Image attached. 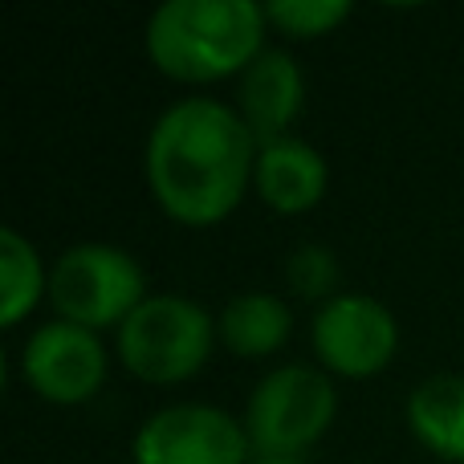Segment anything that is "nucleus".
Masks as SVG:
<instances>
[{
	"mask_svg": "<svg viewBox=\"0 0 464 464\" xmlns=\"http://www.w3.org/2000/svg\"><path fill=\"white\" fill-rule=\"evenodd\" d=\"M256 139L240 111L217 98H184L160 114L147 139V184L179 225H217L256 176Z\"/></svg>",
	"mask_w": 464,
	"mask_h": 464,
	"instance_id": "obj_1",
	"label": "nucleus"
},
{
	"mask_svg": "<svg viewBox=\"0 0 464 464\" xmlns=\"http://www.w3.org/2000/svg\"><path fill=\"white\" fill-rule=\"evenodd\" d=\"M261 37L265 8L253 0H168L147 24V53L176 82H217L248 70Z\"/></svg>",
	"mask_w": 464,
	"mask_h": 464,
	"instance_id": "obj_2",
	"label": "nucleus"
},
{
	"mask_svg": "<svg viewBox=\"0 0 464 464\" xmlns=\"http://www.w3.org/2000/svg\"><path fill=\"white\" fill-rule=\"evenodd\" d=\"M217 322L179 294L147 297L119 326V359L143 383H184L208 362Z\"/></svg>",
	"mask_w": 464,
	"mask_h": 464,
	"instance_id": "obj_3",
	"label": "nucleus"
},
{
	"mask_svg": "<svg viewBox=\"0 0 464 464\" xmlns=\"http://www.w3.org/2000/svg\"><path fill=\"white\" fill-rule=\"evenodd\" d=\"M49 302L62 322L86 330H119L147 302L143 269L130 253L114 245H78L57 256L49 273Z\"/></svg>",
	"mask_w": 464,
	"mask_h": 464,
	"instance_id": "obj_4",
	"label": "nucleus"
},
{
	"mask_svg": "<svg viewBox=\"0 0 464 464\" xmlns=\"http://www.w3.org/2000/svg\"><path fill=\"white\" fill-rule=\"evenodd\" d=\"M334 420V387L314 367H277L256 383L245 432L256 457H302Z\"/></svg>",
	"mask_w": 464,
	"mask_h": 464,
	"instance_id": "obj_5",
	"label": "nucleus"
},
{
	"mask_svg": "<svg viewBox=\"0 0 464 464\" xmlns=\"http://www.w3.org/2000/svg\"><path fill=\"white\" fill-rule=\"evenodd\" d=\"M245 424L208 403H176L139 428L135 464H248Z\"/></svg>",
	"mask_w": 464,
	"mask_h": 464,
	"instance_id": "obj_6",
	"label": "nucleus"
},
{
	"mask_svg": "<svg viewBox=\"0 0 464 464\" xmlns=\"http://www.w3.org/2000/svg\"><path fill=\"white\" fill-rule=\"evenodd\" d=\"M400 326L392 310L367 294H338L314 318V351L322 367L346 379H367L392 362Z\"/></svg>",
	"mask_w": 464,
	"mask_h": 464,
	"instance_id": "obj_7",
	"label": "nucleus"
},
{
	"mask_svg": "<svg viewBox=\"0 0 464 464\" xmlns=\"http://www.w3.org/2000/svg\"><path fill=\"white\" fill-rule=\"evenodd\" d=\"M21 375L41 400L82 403L102 387L106 351L94 330L73 326V322H49L24 343Z\"/></svg>",
	"mask_w": 464,
	"mask_h": 464,
	"instance_id": "obj_8",
	"label": "nucleus"
},
{
	"mask_svg": "<svg viewBox=\"0 0 464 464\" xmlns=\"http://www.w3.org/2000/svg\"><path fill=\"white\" fill-rule=\"evenodd\" d=\"M302 102H305V82L289 53L265 49L240 78V119L253 130L256 147L289 139L285 130L302 114Z\"/></svg>",
	"mask_w": 464,
	"mask_h": 464,
	"instance_id": "obj_9",
	"label": "nucleus"
},
{
	"mask_svg": "<svg viewBox=\"0 0 464 464\" xmlns=\"http://www.w3.org/2000/svg\"><path fill=\"white\" fill-rule=\"evenodd\" d=\"M253 184L273 212L297 217L326 196V160L302 139H277L256 155Z\"/></svg>",
	"mask_w": 464,
	"mask_h": 464,
	"instance_id": "obj_10",
	"label": "nucleus"
},
{
	"mask_svg": "<svg viewBox=\"0 0 464 464\" xmlns=\"http://www.w3.org/2000/svg\"><path fill=\"white\" fill-rule=\"evenodd\" d=\"M408 424L420 444L444 460L464 464V379L460 375H432L411 392Z\"/></svg>",
	"mask_w": 464,
	"mask_h": 464,
	"instance_id": "obj_11",
	"label": "nucleus"
},
{
	"mask_svg": "<svg viewBox=\"0 0 464 464\" xmlns=\"http://www.w3.org/2000/svg\"><path fill=\"white\" fill-rule=\"evenodd\" d=\"M217 338L240 359H265L289 338V305L273 294H240L220 310Z\"/></svg>",
	"mask_w": 464,
	"mask_h": 464,
	"instance_id": "obj_12",
	"label": "nucleus"
},
{
	"mask_svg": "<svg viewBox=\"0 0 464 464\" xmlns=\"http://www.w3.org/2000/svg\"><path fill=\"white\" fill-rule=\"evenodd\" d=\"M41 285L49 281L41 277L37 248L16 228H0V322L16 326L37 305Z\"/></svg>",
	"mask_w": 464,
	"mask_h": 464,
	"instance_id": "obj_13",
	"label": "nucleus"
},
{
	"mask_svg": "<svg viewBox=\"0 0 464 464\" xmlns=\"http://www.w3.org/2000/svg\"><path fill=\"white\" fill-rule=\"evenodd\" d=\"M346 16H351L346 0H273V5H265V21H273L289 37L334 33Z\"/></svg>",
	"mask_w": 464,
	"mask_h": 464,
	"instance_id": "obj_14",
	"label": "nucleus"
},
{
	"mask_svg": "<svg viewBox=\"0 0 464 464\" xmlns=\"http://www.w3.org/2000/svg\"><path fill=\"white\" fill-rule=\"evenodd\" d=\"M285 281H289V289H294L297 297H310V302L334 294V285H338L334 253H330V248H318V245L297 248V253L289 256V265H285Z\"/></svg>",
	"mask_w": 464,
	"mask_h": 464,
	"instance_id": "obj_15",
	"label": "nucleus"
},
{
	"mask_svg": "<svg viewBox=\"0 0 464 464\" xmlns=\"http://www.w3.org/2000/svg\"><path fill=\"white\" fill-rule=\"evenodd\" d=\"M248 464H302V460H294V457H253Z\"/></svg>",
	"mask_w": 464,
	"mask_h": 464,
	"instance_id": "obj_16",
	"label": "nucleus"
}]
</instances>
